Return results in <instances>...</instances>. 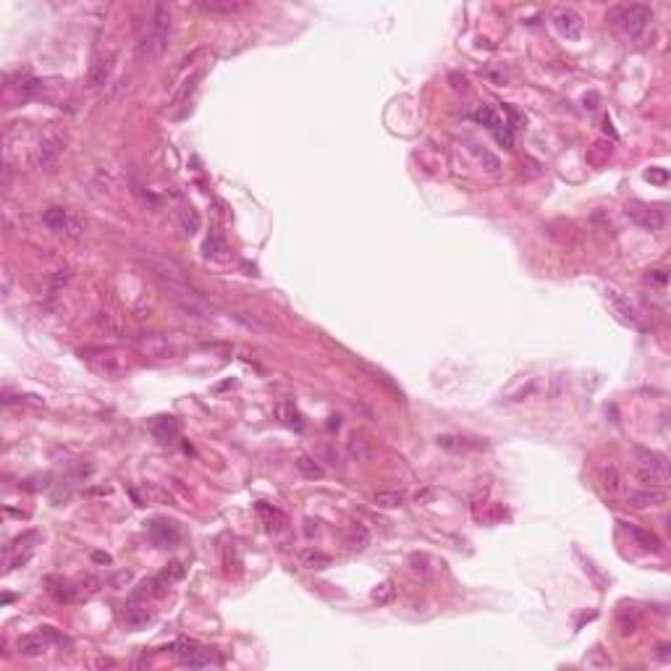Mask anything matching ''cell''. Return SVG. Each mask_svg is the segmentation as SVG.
<instances>
[{"mask_svg":"<svg viewBox=\"0 0 671 671\" xmlns=\"http://www.w3.org/2000/svg\"><path fill=\"white\" fill-rule=\"evenodd\" d=\"M393 598H396V585H393V580H386V582H380L378 587L372 590V603H378V606H389Z\"/></svg>","mask_w":671,"mask_h":671,"instance_id":"27","label":"cell"},{"mask_svg":"<svg viewBox=\"0 0 671 671\" xmlns=\"http://www.w3.org/2000/svg\"><path fill=\"white\" fill-rule=\"evenodd\" d=\"M137 349L152 359H165L174 354V347H171V341L165 336H147V338L137 341Z\"/></svg>","mask_w":671,"mask_h":671,"instance_id":"16","label":"cell"},{"mask_svg":"<svg viewBox=\"0 0 671 671\" xmlns=\"http://www.w3.org/2000/svg\"><path fill=\"white\" fill-rule=\"evenodd\" d=\"M648 179H653V181H666V171H648Z\"/></svg>","mask_w":671,"mask_h":671,"instance_id":"35","label":"cell"},{"mask_svg":"<svg viewBox=\"0 0 671 671\" xmlns=\"http://www.w3.org/2000/svg\"><path fill=\"white\" fill-rule=\"evenodd\" d=\"M84 359H87L89 368L105 380H119L131 370L129 354L121 352V349H92L84 354Z\"/></svg>","mask_w":671,"mask_h":671,"instance_id":"2","label":"cell"},{"mask_svg":"<svg viewBox=\"0 0 671 671\" xmlns=\"http://www.w3.org/2000/svg\"><path fill=\"white\" fill-rule=\"evenodd\" d=\"M150 535H152V541L158 543L160 548H174L176 543L184 538V535H181V530H179V525H176V522H168V520H155V522H152Z\"/></svg>","mask_w":671,"mask_h":671,"instance_id":"15","label":"cell"},{"mask_svg":"<svg viewBox=\"0 0 671 671\" xmlns=\"http://www.w3.org/2000/svg\"><path fill=\"white\" fill-rule=\"evenodd\" d=\"M66 150V134L58 131L55 126L43 131V137L37 142V165L43 171H55V165L61 160V155Z\"/></svg>","mask_w":671,"mask_h":671,"instance_id":"4","label":"cell"},{"mask_svg":"<svg viewBox=\"0 0 671 671\" xmlns=\"http://www.w3.org/2000/svg\"><path fill=\"white\" fill-rule=\"evenodd\" d=\"M296 469H299L304 477H312V480H315V477H323V467L317 465L312 456H307V454L296 456Z\"/></svg>","mask_w":671,"mask_h":671,"instance_id":"29","label":"cell"},{"mask_svg":"<svg viewBox=\"0 0 671 671\" xmlns=\"http://www.w3.org/2000/svg\"><path fill=\"white\" fill-rule=\"evenodd\" d=\"M624 213H627L629 223H635V226L642 228V231H661V228L666 226V216H663V210L645 205V202H640V199H632V202H627Z\"/></svg>","mask_w":671,"mask_h":671,"instance_id":"7","label":"cell"},{"mask_svg":"<svg viewBox=\"0 0 671 671\" xmlns=\"http://www.w3.org/2000/svg\"><path fill=\"white\" fill-rule=\"evenodd\" d=\"M375 506L378 509H399V506H404V493L401 490H380V493H375Z\"/></svg>","mask_w":671,"mask_h":671,"instance_id":"26","label":"cell"},{"mask_svg":"<svg viewBox=\"0 0 671 671\" xmlns=\"http://www.w3.org/2000/svg\"><path fill=\"white\" fill-rule=\"evenodd\" d=\"M179 226H181V231H184L186 236H195L197 231H199V226H202V218H199V213H197L195 207H181V210H179Z\"/></svg>","mask_w":671,"mask_h":671,"instance_id":"23","label":"cell"},{"mask_svg":"<svg viewBox=\"0 0 671 671\" xmlns=\"http://www.w3.org/2000/svg\"><path fill=\"white\" fill-rule=\"evenodd\" d=\"M150 430L158 435L160 441L168 444V441H174L176 435H179V423H176L174 417H158V420L150 425Z\"/></svg>","mask_w":671,"mask_h":671,"instance_id":"22","label":"cell"},{"mask_svg":"<svg viewBox=\"0 0 671 671\" xmlns=\"http://www.w3.org/2000/svg\"><path fill=\"white\" fill-rule=\"evenodd\" d=\"M163 577H165L168 582H171V580H179V577H184V569H181V564L174 561V564H171V569H165V574H163Z\"/></svg>","mask_w":671,"mask_h":671,"instance_id":"33","label":"cell"},{"mask_svg":"<svg viewBox=\"0 0 671 671\" xmlns=\"http://www.w3.org/2000/svg\"><path fill=\"white\" fill-rule=\"evenodd\" d=\"M653 22V11L642 3H635V6H627L624 11L619 13V27L621 32L627 34L629 40H638L642 37V32L648 29V24Z\"/></svg>","mask_w":671,"mask_h":671,"instance_id":"8","label":"cell"},{"mask_svg":"<svg viewBox=\"0 0 671 671\" xmlns=\"http://www.w3.org/2000/svg\"><path fill=\"white\" fill-rule=\"evenodd\" d=\"M197 6L205 13H226V16L247 8V3H236V0H199Z\"/></svg>","mask_w":671,"mask_h":671,"instance_id":"20","label":"cell"},{"mask_svg":"<svg viewBox=\"0 0 671 671\" xmlns=\"http://www.w3.org/2000/svg\"><path fill=\"white\" fill-rule=\"evenodd\" d=\"M171 299H174L186 315L192 317H199V320H210V307L202 302V296L189 286V283H176V286H165Z\"/></svg>","mask_w":671,"mask_h":671,"instance_id":"5","label":"cell"},{"mask_svg":"<svg viewBox=\"0 0 671 671\" xmlns=\"http://www.w3.org/2000/svg\"><path fill=\"white\" fill-rule=\"evenodd\" d=\"M142 260L147 262L152 268V273L160 278L165 286H176V283H189L186 281L184 268L174 262L171 257H163V255H155V252H142Z\"/></svg>","mask_w":671,"mask_h":671,"instance_id":"9","label":"cell"},{"mask_svg":"<svg viewBox=\"0 0 671 671\" xmlns=\"http://www.w3.org/2000/svg\"><path fill=\"white\" fill-rule=\"evenodd\" d=\"M176 653H179L181 663L189 666V669H202V666H210V661H213L210 650L199 648L197 642H189V640H179L176 642Z\"/></svg>","mask_w":671,"mask_h":671,"instance_id":"12","label":"cell"},{"mask_svg":"<svg viewBox=\"0 0 671 671\" xmlns=\"http://www.w3.org/2000/svg\"><path fill=\"white\" fill-rule=\"evenodd\" d=\"M296 566L307 569V572H320V569L331 566V556H325L323 551H315V548H307V551L296 553Z\"/></svg>","mask_w":671,"mask_h":671,"instance_id":"17","label":"cell"},{"mask_svg":"<svg viewBox=\"0 0 671 671\" xmlns=\"http://www.w3.org/2000/svg\"><path fill=\"white\" fill-rule=\"evenodd\" d=\"M477 155H480V160L485 163V168H488V171H490V174H498V168H501V163H498L496 155H490V152H485V150H483V152H477Z\"/></svg>","mask_w":671,"mask_h":671,"instance_id":"32","label":"cell"},{"mask_svg":"<svg viewBox=\"0 0 671 671\" xmlns=\"http://www.w3.org/2000/svg\"><path fill=\"white\" fill-rule=\"evenodd\" d=\"M43 220L50 231H55V234H61L66 239H79L84 234V223L71 216L66 207H47Z\"/></svg>","mask_w":671,"mask_h":671,"instance_id":"6","label":"cell"},{"mask_svg":"<svg viewBox=\"0 0 671 671\" xmlns=\"http://www.w3.org/2000/svg\"><path fill=\"white\" fill-rule=\"evenodd\" d=\"M433 496H435V490H423V493H417V496H414V501H417V504H428V501H430Z\"/></svg>","mask_w":671,"mask_h":671,"instance_id":"34","label":"cell"},{"mask_svg":"<svg viewBox=\"0 0 671 671\" xmlns=\"http://www.w3.org/2000/svg\"><path fill=\"white\" fill-rule=\"evenodd\" d=\"M666 490H661V488H645V490H629L627 496H624V501H627V506H632V509H656V506H663L666 504Z\"/></svg>","mask_w":671,"mask_h":671,"instance_id":"13","label":"cell"},{"mask_svg":"<svg viewBox=\"0 0 671 671\" xmlns=\"http://www.w3.org/2000/svg\"><path fill=\"white\" fill-rule=\"evenodd\" d=\"M635 465H638V477L642 483H650V485H663L669 480V459L666 454L661 451H653V448H642V446H635Z\"/></svg>","mask_w":671,"mask_h":671,"instance_id":"3","label":"cell"},{"mask_svg":"<svg viewBox=\"0 0 671 671\" xmlns=\"http://www.w3.org/2000/svg\"><path fill=\"white\" fill-rule=\"evenodd\" d=\"M606 299H608V304L614 307V312L619 315V320H621V323L632 325V328H640V331L645 328L640 310L632 302H629V296H624V294L619 292V289H614V286H606Z\"/></svg>","mask_w":671,"mask_h":671,"instance_id":"10","label":"cell"},{"mask_svg":"<svg viewBox=\"0 0 671 671\" xmlns=\"http://www.w3.org/2000/svg\"><path fill=\"white\" fill-rule=\"evenodd\" d=\"M627 530H629V535L635 538V541L642 545V548H648V551H656L658 553L661 551V541L653 535V532H645V530H640V527H629L627 525Z\"/></svg>","mask_w":671,"mask_h":671,"instance_id":"28","label":"cell"},{"mask_svg":"<svg viewBox=\"0 0 671 671\" xmlns=\"http://www.w3.org/2000/svg\"><path fill=\"white\" fill-rule=\"evenodd\" d=\"M601 480H603V488H606L608 493H617L619 488H621V477H619V469L614 465L601 467Z\"/></svg>","mask_w":671,"mask_h":671,"instance_id":"30","label":"cell"},{"mask_svg":"<svg viewBox=\"0 0 671 671\" xmlns=\"http://www.w3.org/2000/svg\"><path fill=\"white\" fill-rule=\"evenodd\" d=\"M95 559H98V561H105V564L110 561V556H105V553H95Z\"/></svg>","mask_w":671,"mask_h":671,"instance_id":"36","label":"cell"},{"mask_svg":"<svg viewBox=\"0 0 671 671\" xmlns=\"http://www.w3.org/2000/svg\"><path fill=\"white\" fill-rule=\"evenodd\" d=\"M349 454L362 462V459H368V448H365V444H362L359 438H352V441H349Z\"/></svg>","mask_w":671,"mask_h":671,"instance_id":"31","label":"cell"},{"mask_svg":"<svg viewBox=\"0 0 671 671\" xmlns=\"http://www.w3.org/2000/svg\"><path fill=\"white\" fill-rule=\"evenodd\" d=\"M152 619V614L147 611V606H126V611H123V621H126V627H142V624H147Z\"/></svg>","mask_w":671,"mask_h":671,"instance_id":"25","label":"cell"},{"mask_svg":"<svg viewBox=\"0 0 671 671\" xmlns=\"http://www.w3.org/2000/svg\"><path fill=\"white\" fill-rule=\"evenodd\" d=\"M551 22L564 40H580V37H582V29H585L582 16L577 11H572V8H556Z\"/></svg>","mask_w":671,"mask_h":671,"instance_id":"11","label":"cell"},{"mask_svg":"<svg viewBox=\"0 0 671 671\" xmlns=\"http://www.w3.org/2000/svg\"><path fill=\"white\" fill-rule=\"evenodd\" d=\"M199 79H202V68H199V66H192V71H186L184 79H181L179 84H174V92H171V100H168V108H176V105L186 103L189 95H192V92L197 89V84H199Z\"/></svg>","mask_w":671,"mask_h":671,"instance_id":"14","label":"cell"},{"mask_svg":"<svg viewBox=\"0 0 671 671\" xmlns=\"http://www.w3.org/2000/svg\"><path fill=\"white\" fill-rule=\"evenodd\" d=\"M171 43V8L165 3H158L150 13V22L142 32L137 43V55L142 63H155L160 61Z\"/></svg>","mask_w":671,"mask_h":671,"instance_id":"1","label":"cell"},{"mask_svg":"<svg viewBox=\"0 0 671 671\" xmlns=\"http://www.w3.org/2000/svg\"><path fill=\"white\" fill-rule=\"evenodd\" d=\"M29 541H37V535H34V532H24V535H19V538L13 541V545H8V548H6V553L22 551V545H24V548H34V545H27V543H29ZM29 556H32V553L27 551V553H24V556H22V553H19V556H13V559H8V561H6V572H11V569H16V566H22V564H27V561H29Z\"/></svg>","mask_w":671,"mask_h":671,"instance_id":"19","label":"cell"},{"mask_svg":"<svg viewBox=\"0 0 671 671\" xmlns=\"http://www.w3.org/2000/svg\"><path fill=\"white\" fill-rule=\"evenodd\" d=\"M16 650H19V656H24V658H40L45 650H47V640H45L43 635H22V638L16 640Z\"/></svg>","mask_w":671,"mask_h":671,"instance_id":"18","label":"cell"},{"mask_svg":"<svg viewBox=\"0 0 671 671\" xmlns=\"http://www.w3.org/2000/svg\"><path fill=\"white\" fill-rule=\"evenodd\" d=\"M113 55H108V58H100L98 63L92 66V71H89V87H103L105 82L110 79V74H113Z\"/></svg>","mask_w":671,"mask_h":671,"instance_id":"21","label":"cell"},{"mask_svg":"<svg viewBox=\"0 0 671 671\" xmlns=\"http://www.w3.org/2000/svg\"><path fill=\"white\" fill-rule=\"evenodd\" d=\"M347 545H349V551H365L370 545V530L365 527V525H354L352 530H349V535H347Z\"/></svg>","mask_w":671,"mask_h":671,"instance_id":"24","label":"cell"}]
</instances>
